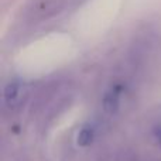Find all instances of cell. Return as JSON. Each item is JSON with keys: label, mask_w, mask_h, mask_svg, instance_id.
I'll return each instance as SVG.
<instances>
[{"label": "cell", "mask_w": 161, "mask_h": 161, "mask_svg": "<svg viewBox=\"0 0 161 161\" xmlns=\"http://www.w3.org/2000/svg\"><path fill=\"white\" fill-rule=\"evenodd\" d=\"M120 105V88L119 86H113L105 93L103 97V109L106 113L113 114L117 112Z\"/></svg>", "instance_id": "obj_1"}, {"label": "cell", "mask_w": 161, "mask_h": 161, "mask_svg": "<svg viewBox=\"0 0 161 161\" xmlns=\"http://www.w3.org/2000/svg\"><path fill=\"white\" fill-rule=\"evenodd\" d=\"M93 134H95L93 127L89 125H85L79 130L78 136H76V143H78V146H80V147H88V146L93 142Z\"/></svg>", "instance_id": "obj_2"}, {"label": "cell", "mask_w": 161, "mask_h": 161, "mask_svg": "<svg viewBox=\"0 0 161 161\" xmlns=\"http://www.w3.org/2000/svg\"><path fill=\"white\" fill-rule=\"evenodd\" d=\"M19 95V85L16 82H10L7 86L4 88V92H3V96H4V100L7 103L13 102L14 99Z\"/></svg>", "instance_id": "obj_3"}, {"label": "cell", "mask_w": 161, "mask_h": 161, "mask_svg": "<svg viewBox=\"0 0 161 161\" xmlns=\"http://www.w3.org/2000/svg\"><path fill=\"white\" fill-rule=\"evenodd\" d=\"M153 137H154V140L157 142V144L161 147V125H157L156 127H154V130H153Z\"/></svg>", "instance_id": "obj_4"}]
</instances>
